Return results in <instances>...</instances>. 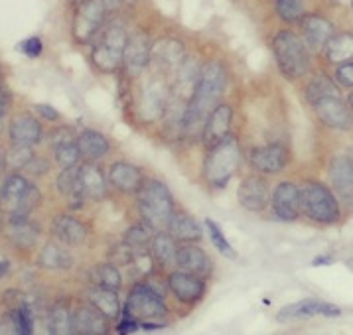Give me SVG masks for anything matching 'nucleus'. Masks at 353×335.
I'll return each mask as SVG.
<instances>
[{"label":"nucleus","instance_id":"nucleus-1","mask_svg":"<svg viewBox=\"0 0 353 335\" xmlns=\"http://www.w3.org/2000/svg\"><path fill=\"white\" fill-rule=\"evenodd\" d=\"M223 91H225V71L217 61H212L199 71L198 85L184 112V126L188 130L203 128L210 112L219 105Z\"/></svg>","mask_w":353,"mask_h":335},{"label":"nucleus","instance_id":"nucleus-2","mask_svg":"<svg viewBox=\"0 0 353 335\" xmlns=\"http://www.w3.org/2000/svg\"><path fill=\"white\" fill-rule=\"evenodd\" d=\"M139 207L148 227H168L170 217L174 215V201L168 187L158 180L142 182L139 187Z\"/></svg>","mask_w":353,"mask_h":335},{"label":"nucleus","instance_id":"nucleus-3","mask_svg":"<svg viewBox=\"0 0 353 335\" xmlns=\"http://www.w3.org/2000/svg\"><path fill=\"white\" fill-rule=\"evenodd\" d=\"M241 164L239 144L235 139H225L212 146V152L208 154L205 160V180L213 187H225L233 174L237 172Z\"/></svg>","mask_w":353,"mask_h":335},{"label":"nucleus","instance_id":"nucleus-4","mask_svg":"<svg viewBox=\"0 0 353 335\" xmlns=\"http://www.w3.org/2000/svg\"><path fill=\"white\" fill-rule=\"evenodd\" d=\"M274 57L279 61V68L288 79H300L306 75L310 68V57L304 42L292 32H279L274 42H272Z\"/></svg>","mask_w":353,"mask_h":335},{"label":"nucleus","instance_id":"nucleus-5","mask_svg":"<svg viewBox=\"0 0 353 335\" xmlns=\"http://www.w3.org/2000/svg\"><path fill=\"white\" fill-rule=\"evenodd\" d=\"M40 203L38 187L30 185L22 176H10L0 187V210L12 217H26Z\"/></svg>","mask_w":353,"mask_h":335},{"label":"nucleus","instance_id":"nucleus-6","mask_svg":"<svg viewBox=\"0 0 353 335\" xmlns=\"http://www.w3.org/2000/svg\"><path fill=\"white\" fill-rule=\"evenodd\" d=\"M168 309L160 294H156L148 286H137L127 306H125V320H134L141 323H162Z\"/></svg>","mask_w":353,"mask_h":335},{"label":"nucleus","instance_id":"nucleus-7","mask_svg":"<svg viewBox=\"0 0 353 335\" xmlns=\"http://www.w3.org/2000/svg\"><path fill=\"white\" fill-rule=\"evenodd\" d=\"M300 210L320 223H336L339 210L334 194L320 183H306L300 192Z\"/></svg>","mask_w":353,"mask_h":335},{"label":"nucleus","instance_id":"nucleus-8","mask_svg":"<svg viewBox=\"0 0 353 335\" xmlns=\"http://www.w3.org/2000/svg\"><path fill=\"white\" fill-rule=\"evenodd\" d=\"M127 34L125 30L113 26L109 30L103 40L97 45L93 59L95 63L99 65L103 71H114L119 68V63H123V57H125V48H127Z\"/></svg>","mask_w":353,"mask_h":335},{"label":"nucleus","instance_id":"nucleus-9","mask_svg":"<svg viewBox=\"0 0 353 335\" xmlns=\"http://www.w3.org/2000/svg\"><path fill=\"white\" fill-rule=\"evenodd\" d=\"M312 107L316 109L318 116L324 121L325 125L332 128H350V111L343 105V101L339 95H327V97L318 99L312 103Z\"/></svg>","mask_w":353,"mask_h":335},{"label":"nucleus","instance_id":"nucleus-10","mask_svg":"<svg viewBox=\"0 0 353 335\" xmlns=\"http://www.w3.org/2000/svg\"><path fill=\"white\" fill-rule=\"evenodd\" d=\"M341 314V309L334 304L320 302V300H302L298 304L283 307L276 316L279 321H290L296 318H310V316H327V318H336Z\"/></svg>","mask_w":353,"mask_h":335},{"label":"nucleus","instance_id":"nucleus-11","mask_svg":"<svg viewBox=\"0 0 353 335\" xmlns=\"http://www.w3.org/2000/svg\"><path fill=\"white\" fill-rule=\"evenodd\" d=\"M272 210L284 221H294L300 215V190L294 183H281L272 194Z\"/></svg>","mask_w":353,"mask_h":335},{"label":"nucleus","instance_id":"nucleus-12","mask_svg":"<svg viewBox=\"0 0 353 335\" xmlns=\"http://www.w3.org/2000/svg\"><path fill=\"white\" fill-rule=\"evenodd\" d=\"M288 162V150L283 144H269V146H261L251 150V164L259 172L265 174H276L281 172Z\"/></svg>","mask_w":353,"mask_h":335},{"label":"nucleus","instance_id":"nucleus-13","mask_svg":"<svg viewBox=\"0 0 353 335\" xmlns=\"http://www.w3.org/2000/svg\"><path fill=\"white\" fill-rule=\"evenodd\" d=\"M231 119H233V111H231L229 105H217L210 112V116H208V121L203 125V142H205V146L212 148L217 142L225 139L229 134Z\"/></svg>","mask_w":353,"mask_h":335},{"label":"nucleus","instance_id":"nucleus-14","mask_svg":"<svg viewBox=\"0 0 353 335\" xmlns=\"http://www.w3.org/2000/svg\"><path fill=\"white\" fill-rule=\"evenodd\" d=\"M239 203L249 211H261L267 207L269 203V183L265 182L263 178H247L245 182L241 183L239 192Z\"/></svg>","mask_w":353,"mask_h":335},{"label":"nucleus","instance_id":"nucleus-15","mask_svg":"<svg viewBox=\"0 0 353 335\" xmlns=\"http://www.w3.org/2000/svg\"><path fill=\"white\" fill-rule=\"evenodd\" d=\"M105 16V6L101 0H89L85 2L83 8L79 10L77 20H75V34L79 40H89L97 30Z\"/></svg>","mask_w":353,"mask_h":335},{"label":"nucleus","instance_id":"nucleus-16","mask_svg":"<svg viewBox=\"0 0 353 335\" xmlns=\"http://www.w3.org/2000/svg\"><path fill=\"white\" fill-rule=\"evenodd\" d=\"M168 284L170 290L176 294L182 302H185V304L198 302L199 298L203 296V292H205V284L196 274H190V272H174V274H170Z\"/></svg>","mask_w":353,"mask_h":335},{"label":"nucleus","instance_id":"nucleus-17","mask_svg":"<svg viewBox=\"0 0 353 335\" xmlns=\"http://www.w3.org/2000/svg\"><path fill=\"white\" fill-rule=\"evenodd\" d=\"M302 32L312 50H322L334 38V26L322 16H306L302 20Z\"/></svg>","mask_w":353,"mask_h":335},{"label":"nucleus","instance_id":"nucleus-18","mask_svg":"<svg viewBox=\"0 0 353 335\" xmlns=\"http://www.w3.org/2000/svg\"><path fill=\"white\" fill-rule=\"evenodd\" d=\"M174 261H176V265L180 266L184 272L196 274V276H208L212 272L210 258L198 247H184V249L176 251Z\"/></svg>","mask_w":353,"mask_h":335},{"label":"nucleus","instance_id":"nucleus-19","mask_svg":"<svg viewBox=\"0 0 353 335\" xmlns=\"http://www.w3.org/2000/svg\"><path fill=\"white\" fill-rule=\"evenodd\" d=\"M71 329L77 334H105L107 318L95 306H83L71 318Z\"/></svg>","mask_w":353,"mask_h":335},{"label":"nucleus","instance_id":"nucleus-20","mask_svg":"<svg viewBox=\"0 0 353 335\" xmlns=\"http://www.w3.org/2000/svg\"><path fill=\"white\" fill-rule=\"evenodd\" d=\"M109 180L114 187H119L121 192H139V187L144 182L142 172L132 164L127 162H117L109 170Z\"/></svg>","mask_w":353,"mask_h":335},{"label":"nucleus","instance_id":"nucleus-21","mask_svg":"<svg viewBox=\"0 0 353 335\" xmlns=\"http://www.w3.org/2000/svg\"><path fill=\"white\" fill-rule=\"evenodd\" d=\"M40 136H42V126L28 114L16 116L10 125V140L16 146H32L40 142Z\"/></svg>","mask_w":353,"mask_h":335},{"label":"nucleus","instance_id":"nucleus-22","mask_svg":"<svg viewBox=\"0 0 353 335\" xmlns=\"http://www.w3.org/2000/svg\"><path fill=\"white\" fill-rule=\"evenodd\" d=\"M148 57H150V48L146 43L144 36H134L127 40V48H125V61H127V68L130 73H141L144 70V65L148 63Z\"/></svg>","mask_w":353,"mask_h":335},{"label":"nucleus","instance_id":"nucleus-23","mask_svg":"<svg viewBox=\"0 0 353 335\" xmlns=\"http://www.w3.org/2000/svg\"><path fill=\"white\" fill-rule=\"evenodd\" d=\"M352 158L347 156H339L332 162V183L336 187V192L343 197H352L353 176H352Z\"/></svg>","mask_w":353,"mask_h":335},{"label":"nucleus","instance_id":"nucleus-24","mask_svg":"<svg viewBox=\"0 0 353 335\" xmlns=\"http://www.w3.org/2000/svg\"><path fill=\"white\" fill-rule=\"evenodd\" d=\"M170 237L178 241H198L201 238V227H199L194 217L185 213H174L168 221Z\"/></svg>","mask_w":353,"mask_h":335},{"label":"nucleus","instance_id":"nucleus-25","mask_svg":"<svg viewBox=\"0 0 353 335\" xmlns=\"http://www.w3.org/2000/svg\"><path fill=\"white\" fill-rule=\"evenodd\" d=\"M79 187H81L83 197L101 199V197L105 196V180H103V174L95 166L85 164V166L79 168Z\"/></svg>","mask_w":353,"mask_h":335},{"label":"nucleus","instance_id":"nucleus-26","mask_svg":"<svg viewBox=\"0 0 353 335\" xmlns=\"http://www.w3.org/2000/svg\"><path fill=\"white\" fill-rule=\"evenodd\" d=\"M77 148H79L81 156L89 158V160H95V158H101V156L107 154L109 142L103 134L95 132V130H85V132H81V136L77 139Z\"/></svg>","mask_w":353,"mask_h":335},{"label":"nucleus","instance_id":"nucleus-27","mask_svg":"<svg viewBox=\"0 0 353 335\" xmlns=\"http://www.w3.org/2000/svg\"><path fill=\"white\" fill-rule=\"evenodd\" d=\"M57 187L63 196H68L71 199L73 207H81L83 203V194L79 187V170L75 168H63L61 176L57 178Z\"/></svg>","mask_w":353,"mask_h":335},{"label":"nucleus","instance_id":"nucleus-28","mask_svg":"<svg viewBox=\"0 0 353 335\" xmlns=\"http://www.w3.org/2000/svg\"><path fill=\"white\" fill-rule=\"evenodd\" d=\"M142 114H146L148 119H154L158 112H162L164 103L168 99V91L166 87L160 83L148 85V89L142 93Z\"/></svg>","mask_w":353,"mask_h":335},{"label":"nucleus","instance_id":"nucleus-29","mask_svg":"<svg viewBox=\"0 0 353 335\" xmlns=\"http://www.w3.org/2000/svg\"><path fill=\"white\" fill-rule=\"evenodd\" d=\"M56 235L65 245H81L85 241V227L73 217H57L56 219Z\"/></svg>","mask_w":353,"mask_h":335},{"label":"nucleus","instance_id":"nucleus-30","mask_svg":"<svg viewBox=\"0 0 353 335\" xmlns=\"http://www.w3.org/2000/svg\"><path fill=\"white\" fill-rule=\"evenodd\" d=\"M150 54L158 57L162 65H178L184 59V48L176 40H162L154 50H150Z\"/></svg>","mask_w":353,"mask_h":335},{"label":"nucleus","instance_id":"nucleus-31","mask_svg":"<svg viewBox=\"0 0 353 335\" xmlns=\"http://www.w3.org/2000/svg\"><path fill=\"white\" fill-rule=\"evenodd\" d=\"M327 45V57L332 63H345V61H352L353 54V40L350 34H341L338 38H332Z\"/></svg>","mask_w":353,"mask_h":335},{"label":"nucleus","instance_id":"nucleus-32","mask_svg":"<svg viewBox=\"0 0 353 335\" xmlns=\"http://www.w3.org/2000/svg\"><path fill=\"white\" fill-rule=\"evenodd\" d=\"M10 237L18 247L28 249L36 243L38 231L26 221V217H12V225H10Z\"/></svg>","mask_w":353,"mask_h":335},{"label":"nucleus","instance_id":"nucleus-33","mask_svg":"<svg viewBox=\"0 0 353 335\" xmlns=\"http://www.w3.org/2000/svg\"><path fill=\"white\" fill-rule=\"evenodd\" d=\"M91 302L93 306L99 309L101 314L105 318H117L119 316V300H117V292L114 290H105V288H99L95 292L91 294Z\"/></svg>","mask_w":353,"mask_h":335},{"label":"nucleus","instance_id":"nucleus-34","mask_svg":"<svg viewBox=\"0 0 353 335\" xmlns=\"http://www.w3.org/2000/svg\"><path fill=\"white\" fill-rule=\"evenodd\" d=\"M79 156L81 154H79V148H77V142L65 139L59 140L56 144V160L61 168H73L77 164Z\"/></svg>","mask_w":353,"mask_h":335},{"label":"nucleus","instance_id":"nucleus-35","mask_svg":"<svg viewBox=\"0 0 353 335\" xmlns=\"http://www.w3.org/2000/svg\"><path fill=\"white\" fill-rule=\"evenodd\" d=\"M95 280H97V286L105 288V290H119L121 288V274L117 270L114 265H101L95 268Z\"/></svg>","mask_w":353,"mask_h":335},{"label":"nucleus","instance_id":"nucleus-36","mask_svg":"<svg viewBox=\"0 0 353 335\" xmlns=\"http://www.w3.org/2000/svg\"><path fill=\"white\" fill-rule=\"evenodd\" d=\"M48 327L50 334H70L71 332V316L65 306H54V309L50 312V320H48Z\"/></svg>","mask_w":353,"mask_h":335},{"label":"nucleus","instance_id":"nucleus-37","mask_svg":"<svg viewBox=\"0 0 353 335\" xmlns=\"http://www.w3.org/2000/svg\"><path fill=\"white\" fill-rule=\"evenodd\" d=\"M40 263L46 268H68L71 265V258L61 249H57L56 245H48L40 256Z\"/></svg>","mask_w":353,"mask_h":335},{"label":"nucleus","instance_id":"nucleus-38","mask_svg":"<svg viewBox=\"0 0 353 335\" xmlns=\"http://www.w3.org/2000/svg\"><path fill=\"white\" fill-rule=\"evenodd\" d=\"M152 252H154V256L160 263H164V265L172 263L174 256H176L174 238L168 237V235H158V237H154V241H152Z\"/></svg>","mask_w":353,"mask_h":335},{"label":"nucleus","instance_id":"nucleus-39","mask_svg":"<svg viewBox=\"0 0 353 335\" xmlns=\"http://www.w3.org/2000/svg\"><path fill=\"white\" fill-rule=\"evenodd\" d=\"M205 227H208V233H210V238H212V243L215 245V249L221 252V254L229 256V258H233V256H235V251H233V247L227 243V238L223 237L221 229L215 225V221L208 219V221H205Z\"/></svg>","mask_w":353,"mask_h":335},{"label":"nucleus","instance_id":"nucleus-40","mask_svg":"<svg viewBox=\"0 0 353 335\" xmlns=\"http://www.w3.org/2000/svg\"><path fill=\"white\" fill-rule=\"evenodd\" d=\"M276 12L286 22H294L302 16L304 6L300 0H276Z\"/></svg>","mask_w":353,"mask_h":335},{"label":"nucleus","instance_id":"nucleus-41","mask_svg":"<svg viewBox=\"0 0 353 335\" xmlns=\"http://www.w3.org/2000/svg\"><path fill=\"white\" fill-rule=\"evenodd\" d=\"M150 243V233L144 227H132L127 233V247L132 251H141L142 247H146Z\"/></svg>","mask_w":353,"mask_h":335},{"label":"nucleus","instance_id":"nucleus-42","mask_svg":"<svg viewBox=\"0 0 353 335\" xmlns=\"http://www.w3.org/2000/svg\"><path fill=\"white\" fill-rule=\"evenodd\" d=\"M12 320H14V327L18 329V334H32V318H30L28 307H16L14 312H12Z\"/></svg>","mask_w":353,"mask_h":335},{"label":"nucleus","instance_id":"nucleus-43","mask_svg":"<svg viewBox=\"0 0 353 335\" xmlns=\"http://www.w3.org/2000/svg\"><path fill=\"white\" fill-rule=\"evenodd\" d=\"M42 48L43 43L40 38H28V40H24V42H20L16 45V50L18 52H22V54H26L28 57H38L42 54Z\"/></svg>","mask_w":353,"mask_h":335},{"label":"nucleus","instance_id":"nucleus-44","mask_svg":"<svg viewBox=\"0 0 353 335\" xmlns=\"http://www.w3.org/2000/svg\"><path fill=\"white\" fill-rule=\"evenodd\" d=\"M338 81L341 85H345V87H352V85H353V63H352V61L339 63Z\"/></svg>","mask_w":353,"mask_h":335},{"label":"nucleus","instance_id":"nucleus-45","mask_svg":"<svg viewBox=\"0 0 353 335\" xmlns=\"http://www.w3.org/2000/svg\"><path fill=\"white\" fill-rule=\"evenodd\" d=\"M36 111L40 112L42 116H46L48 121H57V119H59V112H57L54 107H50V105H38Z\"/></svg>","mask_w":353,"mask_h":335},{"label":"nucleus","instance_id":"nucleus-46","mask_svg":"<svg viewBox=\"0 0 353 335\" xmlns=\"http://www.w3.org/2000/svg\"><path fill=\"white\" fill-rule=\"evenodd\" d=\"M139 321L134 320H125L121 325H119V332L121 334H134V332H139Z\"/></svg>","mask_w":353,"mask_h":335},{"label":"nucleus","instance_id":"nucleus-47","mask_svg":"<svg viewBox=\"0 0 353 335\" xmlns=\"http://www.w3.org/2000/svg\"><path fill=\"white\" fill-rule=\"evenodd\" d=\"M10 103H12L10 93H6V91H0V116H4L6 112L10 111Z\"/></svg>","mask_w":353,"mask_h":335},{"label":"nucleus","instance_id":"nucleus-48","mask_svg":"<svg viewBox=\"0 0 353 335\" xmlns=\"http://www.w3.org/2000/svg\"><path fill=\"white\" fill-rule=\"evenodd\" d=\"M8 263H6V261H4V263H0V276H4V274H6V272H8Z\"/></svg>","mask_w":353,"mask_h":335}]
</instances>
